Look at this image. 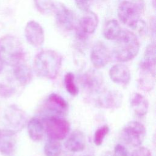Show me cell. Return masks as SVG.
Returning <instances> with one entry per match:
<instances>
[{"label": "cell", "instance_id": "2", "mask_svg": "<svg viewBox=\"0 0 156 156\" xmlns=\"http://www.w3.org/2000/svg\"><path fill=\"white\" fill-rule=\"evenodd\" d=\"M24 57V48L18 38L10 35L0 38V58L4 65L13 67L23 62Z\"/></svg>", "mask_w": 156, "mask_h": 156}, {"label": "cell", "instance_id": "33", "mask_svg": "<svg viewBox=\"0 0 156 156\" xmlns=\"http://www.w3.org/2000/svg\"><path fill=\"white\" fill-rule=\"evenodd\" d=\"M101 156H113V154L110 151H107L104 153H103Z\"/></svg>", "mask_w": 156, "mask_h": 156}, {"label": "cell", "instance_id": "17", "mask_svg": "<svg viewBox=\"0 0 156 156\" xmlns=\"http://www.w3.org/2000/svg\"><path fill=\"white\" fill-rule=\"evenodd\" d=\"M65 146L72 152L83 151L86 146V140L84 134L79 130L73 131L65 142Z\"/></svg>", "mask_w": 156, "mask_h": 156}, {"label": "cell", "instance_id": "25", "mask_svg": "<svg viewBox=\"0 0 156 156\" xmlns=\"http://www.w3.org/2000/svg\"><path fill=\"white\" fill-rule=\"evenodd\" d=\"M35 5L41 13L48 15L54 12L55 4L52 0H34Z\"/></svg>", "mask_w": 156, "mask_h": 156}, {"label": "cell", "instance_id": "30", "mask_svg": "<svg viewBox=\"0 0 156 156\" xmlns=\"http://www.w3.org/2000/svg\"><path fill=\"white\" fill-rule=\"evenodd\" d=\"M113 156H130V154L124 146L118 144L115 147Z\"/></svg>", "mask_w": 156, "mask_h": 156}, {"label": "cell", "instance_id": "18", "mask_svg": "<svg viewBox=\"0 0 156 156\" xmlns=\"http://www.w3.org/2000/svg\"><path fill=\"white\" fill-rule=\"evenodd\" d=\"M140 71L155 76V46L151 43L146 48L144 58L140 64Z\"/></svg>", "mask_w": 156, "mask_h": 156}, {"label": "cell", "instance_id": "3", "mask_svg": "<svg viewBox=\"0 0 156 156\" xmlns=\"http://www.w3.org/2000/svg\"><path fill=\"white\" fill-rule=\"evenodd\" d=\"M116 40L114 55L118 62H129L138 55L140 43L136 35L133 32L123 30Z\"/></svg>", "mask_w": 156, "mask_h": 156}, {"label": "cell", "instance_id": "35", "mask_svg": "<svg viewBox=\"0 0 156 156\" xmlns=\"http://www.w3.org/2000/svg\"><path fill=\"white\" fill-rule=\"evenodd\" d=\"M85 156H90V155H85Z\"/></svg>", "mask_w": 156, "mask_h": 156}, {"label": "cell", "instance_id": "1", "mask_svg": "<svg viewBox=\"0 0 156 156\" xmlns=\"http://www.w3.org/2000/svg\"><path fill=\"white\" fill-rule=\"evenodd\" d=\"M62 64V57L51 49L41 51L35 57L33 68L35 74L42 78L54 79L57 77Z\"/></svg>", "mask_w": 156, "mask_h": 156}, {"label": "cell", "instance_id": "34", "mask_svg": "<svg viewBox=\"0 0 156 156\" xmlns=\"http://www.w3.org/2000/svg\"><path fill=\"white\" fill-rule=\"evenodd\" d=\"M153 4L154 5H155V0H153Z\"/></svg>", "mask_w": 156, "mask_h": 156}, {"label": "cell", "instance_id": "16", "mask_svg": "<svg viewBox=\"0 0 156 156\" xmlns=\"http://www.w3.org/2000/svg\"><path fill=\"white\" fill-rule=\"evenodd\" d=\"M45 107L47 110L54 113L53 115L61 116L66 112L68 105L64 98L60 95L52 93L46 99Z\"/></svg>", "mask_w": 156, "mask_h": 156}, {"label": "cell", "instance_id": "20", "mask_svg": "<svg viewBox=\"0 0 156 156\" xmlns=\"http://www.w3.org/2000/svg\"><path fill=\"white\" fill-rule=\"evenodd\" d=\"M130 103L133 111L136 115L143 116L147 113L149 102L147 99L141 94L133 93L130 96Z\"/></svg>", "mask_w": 156, "mask_h": 156}, {"label": "cell", "instance_id": "32", "mask_svg": "<svg viewBox=\"0 0 156 156\" xmlns=\"http://www.w3.org/2000/svg\"><path fill=\"white\" fill-rule=\"evenodd\" d=\"M4 63H3L2 60L0 58V74L2 72L4 69Z\"/></svg>", "mask_w": 156, "mask_h": 156}, {"label": "cell", "instance_id": "11", "mask_svg": "<svg viewBox=\"0 0 156 156\" xmlns=\"http://www.w3.org/2000/svg\"><path fill=\"white\" fill-rule=\"evenodd\" d=\"M54 12L58 24L64 29L71 30L76 27V16L74 13L65 5L58 3L55 5Z\"/></svg>", "mask_w": 156, "mask_h": 156}, {"label": "cell", "instance_id": "27", "mask_svg": "<svg viewBox=\"0 0 156 156\" xmlns=\"http://www.w3.org/2000/svg\"><path fill=\"white\" fill-rule=\"evenodd\" d=\"M15 87L8 82H0V97L2 98H9L15 93Z\"/></svg>", "mask_w": 156, "mask_h": 156}, {"label": "cell", "instance_id": "5", "mask_svg": "<svg viewBox=\"0 0 156 156\" xmlns=\"http://www.w3.org/2000/svg\"><path fill=\"white\" fill-rule=\"evenodd\" d=\"M46 134L49 139L60 141L65 139L69 131V124L61 116L50 115L44 119Z\"/></svg>", "mask_w": 156, "mask_h": 156}, {"label": "cell", "instance_id": "23", "mask_svg": "<svg viewBox=\"0 0 156 156\" xmlns=\"http://www.w3.org/2000/svg\"><path fill=\"white\" fill-rule=\"evenodd\" d=\"M155 76L149 73L140 71V76L138 79L139 88L146 92L152 91L155 85Z\"/></svg>", "mask_w": 156, "mask_h": 156}, {"label": "cell", "instance_id": "31", "mask_svg": "<svg viewBox=\"0 0 156 156\" xmlns=\"http://www.w3.org/2000/svg\"><path fill=\"white\" fill-rule=\"evenodd\" d=\"M130 156H152V154L147 147H140L135 149Z\"/></svg>", "mask_w": 156, "mask_h": 156}, {"label": "cell", "instance_id": "26", "mask_svg": "<svg viewBox=\"0 0 156 156\" xmlns=\"http://www.w3.org/2000/svg\"><path fill=\"white\" fill-rule=\"evenodd\" d=\"M64 83L65 88L68 93L71 96H76L79 93V90L74 82V76L71 73H67L64 78Z\"/></svg>", "mask_w": 156, "mask_h": 156}, {"label": "cell", "instance_id": "24", "mask_svg": "<svg viewBox=\"0 0 156 156\" xmlns=\"http://www.w3.org/2000/svg\"><path fill=\"white\" fill-rule=\"evenodd\" d=\"M46 156H60L62 152V145L57 140L49 139L44 147Z\"/></svg>", "mask_w": 156, "mask_h": 156}, {"label": "cell", "instance_id": "9", "mask_svg": "<svg viewBox=\"0 0 156 156\" xmlns=\"http://www.w3.org/2000/svg\"><path fill=\"white\" fill-rule=\"evenodd\" d=\"M85 12L75 28L77 38L82 40H86L89 35L93 34L99 23L98 16L95 13L90 10Z\"/></svg>", "mask_w": 156, "mask_h": 156}, {"label": "cell", "instance_id": "22", "mask_svg": "<svg viewBox=\"0 0 156 156\" xmlns=\"http://www.w3.org/2000/svg\"><path fill=\"white\" fill-rule=\"evenodd\" d=\"M121 26L116 20H110L107 21L103 29L104 37L108 40H116L121 33Z\"/></svg>", "mask_w": 156, "mask_h": 156}, {"label": "cell", "instance_id": "10", "mask_svg": "<svg viewBox=\"0 0 156 156\" xmlns=\"http://www.w3.org/2000/svg\"><path fill=\"white\" fill-rule=\"evenodd\" d=\"M96 105L105 109H114L120 107L122 102V94L115 90H102L97 94Z\"/></svg>", "mask_w": 156, "mask_h": 156}, {"label": "cell", "instance_id": "29", "mask_svg": "<svg viewBox=\"0 0 156 156\" xmlns=\"http://www.w3.org/2000/svg\"><path fill=\"white\" fill-rule=\"evenodd\" d=\"M78 9L84 12L89 10L93 0H74Z\"/></svg>", "mask_w": 156, "mask_h": 156}, {"label": "cell", "instance_id": "28", "mask_svg": "<svg viewBox=\"0 0 156 156\" xmlns=\"http://www.w3.org/2000/svg\"><path fill=\"white\" fill-rule=\"evenodd\" d=\"M109 132V127L107 125H104L103 126L98 128L94 133V143L96 146L101 145L106 135Z\"/></svg>", "mask_w": 156, "mask_h": 156}, {"label": "cell", "instance_id": "8", "mask_svg": "<svg viewBox=\"0 0 156 156\" xmlns=\"http://www.w3.org/2000/svg\"><path fill=\"white\" fill-rule=\"evenodd\" d=\"M80 82L83 89L90 94H97L103 90L104 78L96 68L86 71L80 77Z\"/></svg>", "mask_w": 156, "mask_h": 156}, {"label": "cell", "instance_id": "7", "mask_svg": "<svg viewBox=\"0 0 156 156\" xmlns=\"http://www.w3.org/2000/svg\"><path fill=\"white\" fill-rule=\"evenodd\" d=\"M146 133L144 125L138 121H133L123 127L121 135L126 144L132 147H138L144 141Z\"/></svg>", "mask_w": 156, "mask_h": 156}, {"label": "cell", "instance_id": "15", "mask_svg": "<svg viewBox=\"0 0 156 156\" xmlns=\"http://www.w3.org/2000/svg\"><path fill=\"white\" fill-rule=\"evenodd\" d=\"M109 76L114 83L124 86L129 83L131 79L130 69L123 63L112 66L109 70Z\"/></svg>", "mask_w": 156, "mask_h": 156}, {"label": "cell", "instance_id": "4", "mask_svg": "<svg viewBox=\"0 0 156 156\" xmlns=\"http://www.w3.org/2000/svg\"><path fill=\"white\" fill-rule=\"evenodd\" d=\"M143 5L136 1H124L118 8V15L120 21L130 27H133L140 20Z\"/></svg>", "mask_w": 156, "mask_h": 156}, {"label": "cell", "instance_id": "12", "mask_svg": "<svg viewBox=\"0 0 156 156\" xmlns=\"http://www.w3.org/2000/svg\"><path fill=\"white\" fill-rule=\"evenodd\" d=\"M24 35L27 42L34 47H40L44 41L43 29L41 25L34 20L27 23L24 28Z\"/></svg>", "mask_w": 156, "mask_h": 156}, {"label": "cell", "instance_id": "13", "mask_svg": "<svg viewBox=\"0 0 156 156\" xmlns=\"http://www.w3.org/2000/svg\"><path fill=\"white\" fill-rule=\"evenodd\" d=\"M110 53L107 46L101 42H98L93 46L90 53V60L96 69L105 67L110 60Z\"/></svg>", "mask_w": 156, "mask_h": 156}, {"label": "cell", "instance_id": "14", "mask_svg": "<svg viewBox=\"0 0 156 156\" xmlns=\"http://www.w3.org/2000/svg\"><path fill=\"white\" fill-rule=\"evenodd\" d=\"M16 133L8 129H0V154L11 156L16 148Z\"/></svg>", "mask_w": 156, "mask_h": 156}, {"label": "cell", "instance_id": "21", "mask_svg": "<svg viewBox=\"0 0 156 156\" xmlns=\"http://www.w3.org/2000/svg\"><path fill=\"white\" fill-rule=\"evenodd\" d=\"M27 133L30 138L34 141H39L44 136V126L38 118H32L27 123Z\"/></svg>", "mask_w": 156, "mask_h": 156}, {"label": "cell", "instance_id": "19", "mask_svg": "<svg viewBox=\"0 0 156 156\" xmlns=\"http://www.w3.org/2000/svg\"><path fill=\"white\" fill-rule=\"evenodd\" d=\"M13 68V77L20 85L26 86L30 83L33 74L31 68L27 64L21 62Z\"/></svg>", "mask_w": 156, "mask_h": 156}, {"label": "cell", "instance_id": "6", "mask_svg": "<svg viewBox=\"0 0 156 156\" xmlns=\"http://www.w3.org/2000/svg\"><path fill=\"white\" fill-rule=\"evenodd\" d=\"M4 119L6 129L15 133L22 130L27 123L26 113L21 108L14 104L10 105L5 108Z\"/></svg>", "mask_w": 156, "mask_h": 156}]
</instances>
